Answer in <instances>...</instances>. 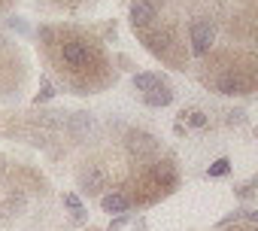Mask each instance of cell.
<instances>
[{
	"label": "cell",
	"mask_w": 258,
	"mask_h": 231,
	"mask_svg": "<svg viewBox=\"0 0 258 231\" xmlns=\"http://www.w3.org/2000/svg\"><path fill=\"white\" fill-rule=\"evenodd\" d=\"M210 46H213V25H210V19H198L191 25V52L207 55Z\"/></svg>",
	"instance_id": "cell-1"
},
{
	"label": "cell",
	"mask_w": 258,
	"mask_h": 231,
	"mask_svg": "<svg viewBox=\"0 0 258 231\" xmlns=\"http://www.w3.org/2000/svg\"><path fill=\"white\" fill-rule=\"evenodd\" d=\"M127 149H131L137 158H149V155L158 152V140L152 134H146V131H131L127 134Z\"/></svg>",
	"instance_id": "cell-2"
},
{
	"label": "cell",
	"mask_w": 258,
	"mask_h": 231,
	"mask_svg": "<svg viewBox=\"0 0 258 231\" xmlns=\"http://www.w3.org/2000/svg\"><path fill=\"white\" fill-rule=\"evenodd\" d=\"M155 22V7L149 0H134L131 4V25L134 28H149Z\"/></svg>",
	"instance_id": "cell-3"
},
{
	"label": "cell",
	"mask_w": 258,
	"mask_h": 231,
	"mask_svg": "<svg viewBox=\"0 0 258 231\" xmlns=\"http://www.w3.org/2000/svg\"><path fill=\"white\" fill-rule=\"evenodd\" d=\"M61 58H64V64H70V67H82V64L88 61V49H85L82 43H64V46H61Z\"/></svg>",
	"instance_id": "cell-4"
},
{
	"label": "cell",
	"mask_w": 258,
	"mask_h": 231,
	"mask_svg": "<svg viewBox=\"0 0 258 231\" xmlns=\"http://www.w3.org/2000/svg\"><path fill=\"white\" fill-rule=\"evenodd\" d=\"M216 88L222 91V94H246V79L243 76H237V73H225V76H219V82H216Z\"/></svg>",
	"instance_id": "cell-5"
},
{
	"label": "cell",
	"mask_w": 258,
	"mask_h": 231,
	"mask_svg": "<svg viewBox=\"0 0 258 231\" xmlns=\"http://www.w3.org/2000/svg\"><path fill=\"white\" fill-rule=\"evenodd\" d=\"M67 128L73 137H85L91 128H94V119H91V112H73L70 119H67Z\"/></svg>",
	"instance_id": "cell-6"
},
{
	"label": "cell",
	"mask_w": 258,
	"mask_h": 231,
	"mask_svg": "<svg viewBox=\"0 0 258 231\" xmlns=\"http://www.w3.org/2000/svg\"><path fill=\"white\" fill-rule=\"evenodd\" d=\"M79 186H82V192H88V195H100V189H103V174H100L97 167H88V170L79 174Z\"/></svg>",
	"instance_id": "cell-7"
},
{
	"label": "cell",
	"mask_w": 258,
	"mask_h": 231,
	"mask_svg": "<svg viewBox=\"0 0 258 231\" xmlns=\"http://www.w3.org/2000/svg\"><path fill=\"white\" fill-rule=\"evenodd\" d=\"M143 100H146V106H167V103L173 100V91H170L164 82H158L155 88H149V91L143 94Z\"/></svg>",
	"instance_id": "cell-8"
},
{
	"label": "cell",
	"mask_w": 258,
	"mask_h": 231,
	"mask_svg": "<svg viewBox=\"0 0 258 231\" xmlns=\"http://www.w3.org/2000/svg\"><path fill=\"white\" fill-rule=\"evenodd\" d=\"M103 210L106 213H127V198L124 195H118V192H112V195H103Z\"/></svg>",
	"instance_id": "cell-9"
},
{
	"label": "cell",
	"mask_w": 258,
	"mask_h": 231,
	"mask_svg": "<svg viewBox=\"0 0 258 231\" xmlns=\"http://www.w3.org/2000/svg\"><path fill=\"white\" fill-rule=\"evenodd\" d=\"M158 82H161V79H158V76H152V73H137V76H134V88H137V91H143V94H146L149 88H155Z\"/></svg>",
	"instance_id": "cell-10"
},
{
	"label": "cell",
	"mask_w": 258,
	"mask_h": 231,
	"mask_svg": "<svg viewBox=\"0 0 258 231\" xmlns=\"http://www.w3.org/2000/svg\"><path fill=\"white\" fill-rule=\"evenodd\" d=\"M155 177H158V183H167V186H173V183H176V174H173L170 161H158V167H155Z\"/></svg>",
	"instance_id": "cell-11"
},
{
	"label": "cell",
	"mask_w": 258,
	"mask_h": 231,
	"mask_svg": "<svg viewBox=\"0 0 258 231\" xmlns=\"http://www.w3.org/2000/svg\"><path fill=\"white\" fill-rule=\"evenodd\" d=\"M52 97H55V85L43 76V79H40V94L34 97V103H46V100H52Z\"/></svg>",
	"instance_id": "cell-12"
},
{
	"label": "cell",
	"mask_w": 258,
	"mask_h": 231,
	"mask_svg": "<svg viewBox=\"0 0 258 231\" xmlns=\"http://www.w3.org/2000/svg\"><path fill=\"white\" fill-rule=\"evenodd\" d=\"M182 122H188L191 128H204L207 125V116L201 109H188V112H182Z\"/></svg>",
	"instance_id": "cell-13"
},
{
	"label": "cell",
	"mask_w": 258,
	"mask_h": 231,
	"mask_svg": "<svg viewBox=\"0 0 258 231\" xmlns=\"http://www.w3.org/2000/svg\"><path fill=\"white\" fill-rule=\"evenodd\" d=\"M228 170H231V161H228V158H219V161H213V167H210L207 174H210V177H225Z\"/></svg>",
	"instance_id": "cell-14"
},
{
	"label": "cell",
	"mask_w": 258,
	"mask_h": 231,
	"mask_svg": "<svg viewBox=\"0 0 258 231\" xmlns=\"http://www.w3.org/2000/svg\"><path fill=\"white\" fill-rule=\"evenodd\" d=\"M246 122V112L243 109H231L228 112V125H243Z\"/></svg>",
	"instance_id": "cell-15"
},
{
	"label": "cell",
	"mask_w": 258,
	"mask_h": 231,
	"mask_svg": "<svg viewBox=\"0 0 258 231\" xmlns=\"http://www.w3.org/2000/svg\"><path fill=\"white\" fill-rule=\"evenodd\" d=\"M124 222H127V213H118V216H115V219L109 222V231H118V228H121Z\"/></svg>",
	"instance_id": "cell-16"
},
{
	"label": "cell",
	"mask_w": 258,
	"mask_h": 231,
	"mask_svg": "<svg viewBox=\"0 0 258 231\" xmlns=\"http://www.w3.org/2000/svg\"><path fill=\"white\" fill-rule=\"evenodd\" d=\"M64 204H67V207H70V210H79V207H82V204H79V198H76V195H64Z\"/></svg>",
	"instance_id": "cell-17"
},
{
	"label": "cell",
	"mask_w": 258,
	"mask_h": 231,
	"mask_svg": "<svg viewBox=\"0 0 258 231\" xmlns=\"http://www.w3.org/2000/svg\"><path fill=\"white\" fill-rule=\"evenodd\" d=\"M10 28H16V31H22V34H25V31H28V25H25V22H22V19H16V16H13V19H10Z\"/></svg>",
	"instance_id": "cell-18"
},
{
	"label": "cell",
	"mask_w": 258,
	"mask_h": 231,
	"mask_svg": "<svg viewBox=\"0 0 258 231\" xmlns=\"http://www.w3.org/2000/svg\"><path fill=\"white\" fill-rule=\"evenodd\" d=\"M237 195H240V198H252V183H243V186L237 189Z\"/></svg>",
	"instance_id": "cell-19"
},
{
	"label": "cell",
	"mask_w": 258,
	"mask_h": 231,
	"mask_svg": "<svg viewBox=\"0 0 258 231\" xmlns=\"http://www.w3.org/2000/svg\"><path fill=\"white\" fill-rule=\"evenodd\" d=\"M240 216H243L246 222H258V213H255V210H240Z\"/></svg>",
	"instance_id": "cell-20"
},
{
	"label": "cell",
	"mask_w": 258,
	"mask_h": 231,
	"mask_svg": "<svg viewBox=\"0 0 258 231\" xmlns=\"http://www.w3.org/2000/svg\"><path fill=\"white\" fill-rule=\"evenodd\" d=\"M237 219H240V210H234V213H228V216H225V219H222L219 225H231V222H237Z\"/></svg>",
	"instance_id": "cell-21"
},
{
	"label": "cell",
	"mask_w": 258,
	"mask_h": 231,
	"mask_svg": "<svg viewBox=\"0 0 258 231\" xmlns=\"http://www.w3.org/2000/svg\"><path fill=\"white\" fill-rule=\"evenodd\" d=\"M73 222H76V225H82V222H85V210H82V207H79V210H73Z\"/></svg>",
	"instance_id": "cell-22"
},
{
	"label": "cell",
	"mask_w": 258,
	"mask_h": 231,
	"mask_svg": "<svg viewBox=\"0 0 258 231\" xmlns=\"http://www.w3.org/2000/svg\"><path fill=\"white\" fill-rule=\"evenodd\" d=\"M173 134H176V137H182V134H185V125H182V122H176V125H173Z\"/></svg>",
	"instance_id": "cell-23"
},
{
	"label": "cell",
	"mask_w": 258,
	"mask_h": 231,
	"mask_svg": "<svg viewBox=\"0 0 258 231\" xmlns=\"http://www.w3.org/2000/svg\"><path fill=\"white\" fill-rule=\"evenodd\" d=\"M4 46H7V40H4V37H0V49H4Z\"/></svg>",
	"instance_id": "cell-24"
},
{
	"label": "cell",
	"mask_w": 258,
	"mask_h": 231,
	"mask_svg": "<svg viewBox=\"0 0 258 231\" xmlns=\"http://www.w3.org/2000/svg\"><path fill=\"white\" fill-rule=\"evenodd\" d=\"M0 170H4V158H0Z\"/></svg>",
	"instance_id": "cell-25"
}]
</instances>
